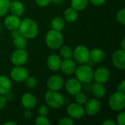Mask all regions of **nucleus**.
Here are the masks:
<instances>
[{
    "label": "nucleus",
    "instance_id": "aec40b11",
    "mask_svg": "<svg viewBox=\"0 0 125 125\" xmlns=\"http://www.w3.org/2000/svg\"><path fill=\"white\" fill-rule=\"evenodd\" d=\"M9 11L11 14L20 17L25 12L24 4L18 0H13L12 1H10Z\"/></svg>",
    "mask_w": 125,
    "mask_h": 125
},
{
    "label": "nucleus",
    "instance_id": "6ab92c4d",
    "mask_svg": "<svg viewBox=\"0 0 125 125\" xmlns=\"http://www.w3.org/2000/svg\"><path fill=\"white\" fill-rule=\"evenodd\" d=\"M62 61V60L59 55L51 54L47 58L46 64L48 69H50L52 71H57L60 70Z\"/></svg>",
    "mask_w": 125,
    "mask_h": 125
},
{
    "label": "nucleus",
    "instance_id": "393cba45",
    "mask_svg": "<svg viewBox=\"0 0 125 125\" xmlns=\"http://www.w3.org/2000/svg\"><path fill=\"white\" fill-rule=\"evenodd\" d=\"M51 26L52 29L61 31L65 26V21L61 17H55L52 19L51 22Z\"/></svg>",
    "mask_w": 125,
    "mask_h": 125
},
{
    "label": "nucleus",
    "instance_id": "2eb2a0df",
    "mask_svg": "<svg viewBox=\"0 0 125 125\" xmlns=\"http://www.w3.org/2000/svg\"><path fill=\"white\" fill-rule=\"evenodd\" d=\"M11 36L13 40V45L16 49H25L27 46V39L24 37L18 29L12 31Z\"/></svg>",
    "mask_w": 125,
    "mask_h": 125
},
{
    "label": "nucleus",
    "instance_id": "9b49d317",
    "mask_svg": "<svg viewBox=\"0 0 125 125\" xmlns=\"http://www.w3.org/2000/svg\"><path fill=\"white\" fill-rule=\"evenodd\" d=\"M110 77H111V71L108 67L105 66L100 67L95 71H94L93 80H94L95 82L105 83L106 82H108Z\"/></svg>",
    "mask_w": 125,
    "mask_h": 125
},
{
    "label": "nucleus",
    "instance_id": "5701e85b",
    "mask_svg": "<svg viewBox=\"0 0 125 125\" xmlns=\"http://www.w3.org/2000/svg\"><path fill=\"white\" fill-rule=\"evenodd\" d=\"M105 59V53L100 48H93L89 52V59L93 63H100Z\"/></svg>",
    "mask_w": 125,
    "mask_h": 125
},
{
    "label": "nucleus",
    "instance_id": "cd10ccee",
    "mask_svg": "<svg viewBox=\"0 0 125 125\" xmlns=\"http://www.w3.org/2000/svg\"><path fill=\"white\" fill-rule=\"evenodd\" d=\"M10 0H0V17L6 15L10 9Z\"/></svg>",
    "mask_w": 125,
    "mask_h": 125
},
{
    "label": "nucleus",
    "instance_id": "412c9836",
    "mask_svg": "<svg viewBox=\"0 0 125 125\" xmlns=\"http://www.w3.org/2000/svg\"><path fill=\"white\" fill-rule=\"evenodd\" d=\"M12 88V83L10 79L4 75H0V94L4 95L6 93L10 92Z\"/></svg>",
    "mask_w": 125,
    "mask_h": 125
},
{
    "label": "nucleus",
    "instance_id": "f3484780",
    "mask_svg": "<svg viewBox=\"0 0 125 125\" xmlns=\"http://www.w3.org/2000/svg\"><path fill=\"white\" fill-rule=\"evenodd\" d=\"M76 62L71 59H65L62 61L60 70L62 72L67 75H73L76 69Z\"/></svg>",
    "mask_w": 125,
    "mask_h": 125
},
{
    "label": "nucleus",
    "instance_id": "6e6552de",
    "mask_svg": "<svg viewBox=\"0 0 125 125\" xmlns=\"http://www.w3.org/2000/svg\"><path fill=\"white\" fill-rule=\"evenodd\" d=\"M67 113L72 119H79L84 116L85 111L82 105L78 103H72L67 108Z\"/></svg>",
    "mask_w": 125,
    "mask_h": 125
},
{
    "label": "nucleus",
    "instance_id": "4468645a",
    "mask_svg": "<svg viewBox=\"0 0 125 125\" xmlns=\"http://www.w3.org/2000/svg\"><path fill=\"white\" fill-rule=\"evenodd\" d=\"M64 81L63 78L59 75H51L47 81V87L49 90L59 91L64 86Z\"/></svg>",
    "mask_w": 125,
    "mask_h": 125
},
{
    "label": "nucleus",
    "instance_id": "0eeeda50",
    "mask_svg": "<svg viewBox=\"0 0 125 125\" xmlns=\"http://www.w3.org/2000/svg\"><path fill=\"white\" fill-rule=\"evenodd\" d=\"M28 56L25 49H16L11 55V62L14 66H23L27 62Z\"/></svg>",
    "mask_w": 125,
    "mask_h": 125
},
{
    "label": "nucleus",
    "instance_id": "bb28decb",
    "mask_svg": "<svg viewBox=\"0 0 125 125\" xmlns=\"http://www.w3.org/2000/svg\"><path fill=\"white\" fill-rule=\"evenodd\" d=\"M59 53H60V57L63 58L64 59H71L73 57V49L71 47L68 45H62L59 48Z\"/></svg>",
    "mask_w": 125,
    "mask_h": 125
},
{
    "label": "nucleus",
    "instance_id": "72a5a7b5",
    "mask_svg": "<svg viewBox=\"0 0 125 125\" xmlns=\"http://www.w3.org/2000/svg\"><path fill=\"white\" fill-rule=\"evenodd\" d=\"M49 113V107L47 105H41L38 108V114L41 116H47Z\"/></svg>",
    "mask_w": 125,
    "mask_h": 125
},
{
    "label": "nucleus",
    "instance_id": "f8f14e48",
    "mask_svg": "<svg viewBox=\"0 0 125 125\" xmlns=\"http://www.w3.org/2000/svg\"><path fill=\"white\" fill-rule=\"evenodd\" d=\"M28 76V70L22 66H15L10 72V77L15 82H23Z\"/></svg>",
    "mask_w": 125,
    "mask_h": 125
},
{
    "label": "nucleus",
    "instance_id": "39448f33",
    "mask_svg": "<svg viewBox=\"0 0 125 125\" xmlns=\"http://www.w3.org/2000/svg\"><path fill=\"white\" fill-rule=\"evenodd\" d=\"M108 105L110 108L114 111H122L125 108V93L119 91L113 93L108 100Z\"/></svg>",
    "mask_w": 125,
    "mask_h": 125
},
{
    "label": "nucleus",
    "instance_id": "4be33fe9",
    "mask_svg": "<svg viewBox=\"0 0 125 125\" xmlns=\"http://www.w3.org/2000/svg\"><path fill=\"white\" fill-rule=\"evenodd\" d=\"M92 93L96 98H103L106 94V88L104 83L95 82L92 86Z\"/></svg>",
    "mask_w": 125,
    "mask_h": 125
},
{
    "label": "nucleus",
    "instance_id": "9d476101",
    "mask_svg": "<svg viewBox=\"0 0 125 125\" xmlns=\"http://www.w3.org/2000/svg\"><path fill=\"white\" fill-rule=\"evenodd\" d=\"M101 108V103L97 98H92L87 100L85 103L84 111L88 116L97 115Z\"/></svg>",
    "mask_w": 125,
    "mask_h": 125
},
{
    "label": "nucleus",
    "instance_id": "f257e3e1",
    "mask_svg": "<svg viewBox=\"0 0 125 125\" xmlns=\"http://www.w3.org/2000/svg\"><path fill=\"white\" fill-rule=\"evenodd\" d=\"M18 30L26 39H34L39 33L37 22L29 18H26L21 21Z\"/></svg>",
    "mask_w": 125,
    "mask_h": 125
},
{
    "label": "nucleus",
    "instance_id": "2f4dec72",
    "mask_svg": "<svg viewBox=\"0 0 125 125\" xmlns=\"http://www.w3.org/2000/svg\"><path fill=\"white\" fill-rule=\"evenodd\" d=\"M24 81L26 86L29 88H34L37 85V80L34 77L32 76H28Z\"/></svg>",
    "mask_w": 125,
    "mask_h": 125
},
{
    "label": "nucleus",
    "instance_id": "7ed1b4c3",
    "mask_svg": "<svg viewBox=\"0 0 125 125\" xmlns=\"http://www.w3.org/2000/svg\"><path fill=\"white\" fill-rule=\"evenodd\" d=\"M45 100L47 105L53 109H59L64 104V98L59 91L48 90L45 95Z\"/></svg>",
    "mask_w": 125,
    "mask_h": 125
},
{
    "label": "nucleus",
    "instance_id": "49530a36",
    "mask_svg": "<svg viewBox=\"0 0 125 125\" xmlns=\"http://www.w3.org/2000/svg\"><path fill=\"white\" fill-rule=\"evenodd\" d=\"M1 22H0V31H1Z\"/></svg>",
    "mask_w": 125,
    "mask_h": 125
},
{
    "label": "nucleus",
    "instance_id": "7c9ffc66",
    "mask_svg": "<svg viewBox=\"0 0 125 125\" xmlns=\"http://www.w3.org/2000/svg\"><path fill=\"white\" fill-rule=\"evenodd\" d=\"M75 102L78 103H79V104H81V105L85 104V103L87 100L86 95L84 93L81 92H79V93H78L77 94H75Z\"/></svg>",
    "mask_w": 125,
    "mask_h": 125
},
{
    "label": "nucleus",
    "instance_id": "37998d69",
    "mask_svg": "<svg viewBox=\"0 0 125 125\" xmlns=\"http://www.w3.org/2000/svg\"><path fill=\"white\" fill-rule=\"evenodd\" d=\"M121 49L125 50V39L123 38L122 42H121Z\"/></svg>",
    "mask_w": 125,
    "mask_h": 125
},
{
    "label": "nucleus",
    "instance_id": "a19ab883",
    "mask_svg": "<svg viewBox=\"0 0 125 125\" xmlns=\"http://www.w3.org/2000/svg\"><path fill=\"white\" fill-rule=\"evenodd\" d=\"M103 125H117L116 122H115L114 121L111 120V119H106L103 122Z\"/></svg>",
    "mask_w": 125,
    "mask_h": 125
},
{
    "label": "nucleus",
    "instance_id": "c756f323",
    "mask_svg": "<svg viewBox=\"0 0 125 125\" xmlns=\"http://www.w3.org/2000/svg\"><path fill=\"white\" fill-rule=\"evenodd\" d=\"M116 20L118 23H119L121 25L124 26L125 24V8L121 9L118 11L116 14Z\"/></svg>",
    "mask_w": 125,
    "mask_h": 125
},
{
    "label": "nucleus",
    "instance_id": "dca6fc26",
    "mask_svg": "<svg viewBox=\"0 0 125 125\" xmlns=\"http://www.w3.org/2000/svg\"><path fill=\"white\" fill-rule=\"evenodd\" d=\"M21 104L25 109L33 110L37 105V99L35 96L31 93H25L21 99Z\"/></svg>",
    "mask_w": 125,
    "mask_h": 125
},
{
    "label": "nucleus",
    "instance_id": "1a4fd4ad",
    "mask_svg": "<svg viewBox=\"0 0 125 125\" xmlns=\"http://www.w3.org/2000/svg\"><path fill=\"white\" fill-rule=\"evenodd\" d=\"M64 85L67 92L73 96H75L82 91V83L76 78H69Z\"/></svg>",
    "mask_w": 125,
    "mask_h": 125
},
{
    "label": "nucleus",
    "instance_id": "423d86ee",
    "mask_svg": "<svg viewBox=\"0 0 125 125\" xmlns=\"http://www.w3.org/2000/svg\"><path fill=\"white\" fill-rule=\"evenodd\" d=\"M89 48L83 45H78L73 51V60L80 64H86L89 60Z\"/></svg>",
    "mask_w": 125,
    "mask_h": 125
},
{
    "label": "nucleus",
    "instance_id": "f704fd0d",
    "mask_svg": "<svg viewBox=\"0 0 125 125\" xmlns=\"http://www.w3.org/2000/svg\"><path fill=\"white\" fill-rule=\"evenodd\" d=\"M125 122V112L122 111L117 116L116 118V125H124Z\"/></svg>",
    "mask_w": 125,
    "mask_h": 125
},
{
    "label": "nucleus",
    "instance_id": "ddd939ff",
    "mask_svg": "<svg viewBox=\"0 0 125 125\" xmlns=\"http://www.w3.org/2000/svg\"><path fill=\"white\" fill-rule=\"evenodd\" d=\"M112 63L116 68L120 70L125 69V50H116L112 55Z\"/></svg>",
    "mask_w": 125,
    "mask_h": 125
},
{
    "label": "nucleus",
    "instance_id": "e433bc0d",
    "mask_svg": "<svg viewBox=\"0 0 125 125\" xmlns=\"http://www.w3.org/2000/svg\"><path fill=\"white\" fill-rule=\"evenodd\" d=\"M117 91L122 92V93H125V81L123 80L117 86Z\"/></svg>",
    "mask_w": 125,
    "mask_h": 125
},
{
    "label": "nucleus",
    "instance_id": "ea45409f",
    "mask_svg": "<svg viewBox=\"0 0 125 125\" xmlns=\"http://www.w3.org/2000/svg\"><path fill=\"white\" fill-rule=\"evenodd\" d=\"M32 116V113L31 112V110H27L26 109V111L23 113V117L26 119H29Z\"/></svg>",
    "mask_w": 125,
    "mask_h": 125
},
{
    "label": "nucleus",
    "instance_id": "c85d7f7f",
    "mask_svg": "<svg viewBox=\"0 0 125 125\" xmlns=\"http://www.w3.org/2000/svg\"><path fill=\"white\" fill-rule=\"evenodd\" d=\"M34 124L36 125H50L51 122L46 116L39 115L34 119Z\"/></svg>",
    "mask_w": 125,
    "mask_h": 125
},
{
    "label": "nucleus",
    "instance_id": "4c0bfd02",
    "mask_svg": "<svg viewBox=\"0 0 125 125\" xmlns=\"http://www.w3.org/2000/svg\"><path fill=\"white\" fill-rule=\"evenodd\" d=\"M89 1L92 4L97 6V7L103 5L105 4V2L106 1V0H89Z\"/></svg>",
    "mask_w": 125,
    "mask_h": 125
},
{
    "label": "nucleus",
    "instance_id": "c03bdc74",
    "mask_svg": "<svg viewBox=\"0 0 125 125\" xmlns=\"http://www.w3.org/2000/svg\"><path fill=\"white\" fill-rule=\"evenodd\" d=\"M64 0H51V2H53L56 4H59L63 2Z\"/></svg>",
    "mask_w": 125,
    "mask_h": 125
},
{
    "label": "nucleus",
    "instance_id": "79ce46f5",
    "mask_svg": "<svg viewBox=\"0 0 125 125\" xmlns=\"http://www.w3.org/2000/svg\"><path fill=\"white\" fill-rule=\"evenodd\" d=\"M4 96L6 97L7 100H12V99L13 98V94H12L10 91L8 92L7 93H6Z\"/></svg>",
    "mask_w": 125,
    "mask_h": 125
},
{
    "label": "nucleus",
    "instance_id": "b1692460",
    "mask_svg": "<svg viewBox=\"0 0 125 125\" xmlns=\"http://www.w3.org/2000/svg\"><path fill=\"white\" fill-rule=\"evenodd\" d=\"M78 18V11L70 7L67 8L64 12V20L69 23H73L77 21Z\"/></svg>",
    "mask_w": 125,
    "mask_h": 125
},
{
    "label": "nucleus",
    "instance_id": "a211bd4d",
    "mask_svg": "<svg viewBox=\"0 0 125 125\" xmlns=\"http://www.w3.org/2000/svg\"><path fill=\"white\" fill-rule=\"evenodd\" d=\"M21 21L20 19V17L11 14V15H8L5 18L4 21V23L5 27L8 30L12 31L16 30L18 29Z\"/></svg>",
    "mask_w": 125,
    "mask_h": 125
},
{
    "label": "nucleus",
    "instance_id": "20e7f679",
    "mask_svg": "<svg viewBox=\"0 0 125 125\" xmlns=\"http://www.w3.org/2000/svg\"><path fill=\"white\" fill-rule=\"evenodd\" d=\"M64 42V37L61 31L53 29L50 30L45 35L46 45L53 50L59 49Z\"/></svg>",
    "mask_w": 125,
    "mask_h": 125
},
{
    "label": "nucleus",
    "instance_id": "58836bf2",
    "mask_svg": "<svg viewBox=\"0 0 125 125\" xmlns=\"http://www.w3.org/2000/svg\"><path fill=\"white\" fill-rule=\"evenodd\" d=\"M7 99L4 95L0 94V110L3 109L7 104Z\"/></svg>",
    "mask_w": 125,
    "mask_h": 125
},
{
    "label": "nucleus",
    "instance_id": "a18cd8bd",
    "mask_svg": "<svg viewBox=\"0 0 125 125\" xmlns=\"http://www.w3.org/2000/svg\"><path fill=\"white\" fill-rule=\"evenodd\" d=\"M4 125H17V123L16 122H5Z\"/></svg>",
    "mask_w": 125,
    "mask_h": 125
},
{
    "label": "nucleus",
    "instance_id": "c9c22d12",
    "mask_svg": "<svg viewBox=\"0 0 125 125\" xmlns=\"http://www.w3.org/2000/svg\"><path fill=\"white\" fill-rule=\"evenodd\" d=\"M36 4L40 7H47L51 3V0H35Z\"/></svg>",
    "mask_w": 125,
    "mask_h": 125
},
{
    "label": "nucleus",
    "instance_id": "473e14b6",
    "mask_svg": "<svg viewBox=\"0 0 125 125\" xmlns=\"http://www.w3.org/2000/svg\"><path fill=\"white\" fill-rule=\"evenodd\" d=\"M74 124L73 119L70 116H65L59 119L58 125H73Z\"/></svg>",
    "mask_w": 125,
    "mask_h": 125
},
{
    "label": "nucleus",
    "instance_id": "f03ea898",
    "mask_svg": "<svg viewBox=\"0 0 125 125\" xmlns=\"http://www.w3.org/2000/svg\"><path fill=\"white\" fill-rule=\"evenodd\" d=\"M74 73L75 78L81 83H89L93 81L94 70L92 67L87 64H82L76 67Z\"/></svg>",
    "mask_w": 125,
    "mask_h": 125
},
{
    "label": "nucleus",
    "instance_id": "a878e982",
    "mask_svg": "<svg viewBox=\"0 0 125 125\" xmlns=\"http://www.w3.org/2000/svg\"><path fill=\"white\" fill-rule=\"evenodd\" d=\"M89 0H71V7L75 10L81 11L83 10L89 4Z\"/></svg>",
    "mask_w": 125,
    "mask_h": 125
}]
</instances>
